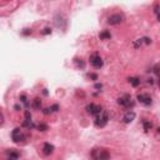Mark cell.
Returning a JSON list of instances; mask_svg holds the SVG:
<instances>
[{"label":"cell","instance_id":"obj_12","mask_svg":"<svg viewBox=\"0 0 160 160\" xmlns=\"http://www.w3.org/2000/svg\"><path fill=\"white\" fill-rule=\"evenodd\" d=\"M99 38H100L101 40H109V39L111 38V34H110V31H108V30H103V31L99 34Z\"/></svg>","mask_w":160,"mask_h":160},{"label":"cell","instance_id":"obj_28","mask_svg":"<svg viewBox=\"0 0 160 160\" xmlns=\"http://www.w3.org/2000/svg\"><path fill=\"white\" fill-rule=\"evenodd\" d=\"M158 134H160V127L158 128Z\"/></svg>","mask_w":160,"mask_h":160},{"label":"cell","instance_id":"obj_2","mask_svg":"<svg viewBox=\"0 0 160 160\" xmlns=\"http://www.w3.org/2000/svg\"><path fill=\"white\" fill-rule=\"evenodd\" d=\"M108 120H109V114L106 113L105 110H103L100 114H98V115L95 116L94 124H95L96 128H104L108 124Z\"/></svg>","mask_w":160,"mask_h":160},{"label":"cell","instance_id":"obj_24","mask_svg":"<svg viewBox=\"0 0 160 160\" xmlns=\"http://www.w3.org/2000/svg\"><path fill=\"white\" fill-rule=\"evenodd\" d=\"M89 78L93 79V80H98V75L96 74H89Z\"/></svg>","mask_w":160,"mask_h":160},{"label":"cell","instance_id":"obj_27","mask_svg":"<svg viewBox=\"0 0 160 160\" xmlns=\"http://www.w3.org/2000/svg\"><path fill=\"white\" fill-rule=\"evenodd\" d=\"M158 84H159V89H160V76H159V81H158Z\"/></svg>","mask_w":160,"mask_h":160},{"label":"cell","instance_id":"obj_25","mask_svg":"<svg viewBox=\"0 0 160 160\" xmlns=\"http://www.w3.org/2000/svg\"><path fill=\"white\" fill-rule=\"evenodd\" d=\"M23 34H24V35H28V34H31V30L28 29V31H23Z\"/></svg>","mask_w":160,"mask_h":160},{"label":"cell","instance_id":"obj_3","mask_svg":"<svg viewBox=\"0 0 160 160\" xmlns=\"http://www.w3.org/2000/svg\"><path fill=\"white\" fill-rule=\"evenodd\" d=\"M11 139H13L14 143L20 144V143H24L26 136L23 134V131L20 130V128H15V129L13 130V133H11Z\"/></svg>","mask_w":160,"mask_h":160},{"label":"cell","instance_id":"obj_4","mask_svg":"<svg viewBox=\"0 0 160 160\" xmlns=\"http://www.w3.org/2000/svg\"><path fill=\"white\" fill-rule=\"evenodd\" d=\"M118 104L124 108H127V109H130L131 106H134V101L131 100V96L128 95V94H125L123 96H120L119 99H118Z\"/></svg>","mask_w":160,"mask_h":160},{"label":"cell","instance_id":"obj_1","mask_svg":"<svg viewBox=\"0 0 160 160\" xmlns=\"http://www.w3.org/2000/svg\"><path fill=\"white\" fill-rule=\"evenodd\" d=\"M92 158L95 160H105L110 158V153L103 148H95L92 150Z\"/></svg>","mask_w":160,"mask_h":160},{"label":"cell","instance_id":"obj_10","mask_svg":"<svg viewBox=\"0 0 160 160\" xmlns=\"http://www.w3.org/2000/svg\"><path fill=\"white\" fill-rule=\"evenodd\" d=\"M54 145L53 144H50V143H44V145H43V149H41V151H43V154L44 155H51L53 153H54Z\"/></svg>","mask_w":160,"mask_h":160},{"label":"cell","instance_id":"obj_21","mask_svg":"<svg viewBox=\"0 0 160 160\" xmlns=\"http://www.w3.org/2000/svg\"><path fill=\"white\" fill-rule=\"evenodd\" d=\"M25 119L31 120V114H30V111H29V110H26V111H25Z\"/></svg>","mask_w":160,"mask_h":160},{"label":"cell","instance_id":"obj_6","mask_svg":"<svg viewBox=\"0 0 160 160\" xmlns=\"http://www.w3.org/2000/svg\"><path fill=\"white\" fill-rule=\"evenodd\" d=\"M90 64H92L95 69H100L103 66V64H104V61H103L100 55L95 53V54H93L92 57H90Z\"/></svg>","mask_w":160,"mask_h":160},{"label":"cell","instance_id":"obj_9","mask_svg":"<svg viewBox=\"0 0 160 160\" xmlns=\"http://www.w3.org/2000/svg\"><path fill=\"white\" fill-rule=\"evenodd\" d=\"M135 116H136L135 111L129 110V111H127V113L124 114V116H123V121H124L125 124H130V123H133V121H134Z\"/></svg>","mask_w":160,"mask_h":160},{"label":"cell","instance_id":"obj_7","mask_svg":"<svg viewBox=\"0 0 160 160\" xmlns=\"http://www.w3.org/2000/svg\"><path fill=\"white\" fill-rule=\"evenodd\" d=\"M124 22V15L121 14H113L108 18V24L110 25H119Z\"/></svg>","mask_w":160,"mask_h":160},{"label":"cell","instance_id":"obj_18","mask_svg":"<svg viewBox=\"0 0 160 160\" xmlns=\"http://www.w3.org/2000/svg\"><path fill=\"white\" fill-rule=\"evenodd\" d=\"M51 113H53L51 106H50V108H45V109L43 110V114H44V115H49V114H51Z\"/></svg>","mask_w":160,"mask_h":160},{"label":"cell","instance_id":"obj_14","mask_svg":"<svg viewBox=\"0 0 160 160\" xmlns=\"http://www.w3.org/2000/svg\"><path fill=\"white\" fill-rule=\"evenodd\" d=\"M31 106H33L34 109L39 110V109H40V106H41V100H40L39 98H35V99L33 100V103H31Z\"/></svg>","mask_w":160,"mask_h":160},{"label":"cell","instance_id":"obj_8","mask_svg":"<svg viewBox=\"0 0 160 160\" xmlns=\"http://www.w3.org/2000/svg\"><path fill=\"white\" fill-rule=\"evenodd\" d=\"M136 99H138V101H139V103L143 104V105H145V106L151 105V103H153L151 98H150V96H149L148 94H139Z\"/></svg>","mask_w":160,"mask_h":160},{"label":"cell","instance_id":"obj_19","mask_svg":"<svg viewBox=\"0 0 160 160\" xmlns=\"http://www.w3.org/2000/svg\"><path fill=\"white\" fill-rule=\"evenodd\" d=\"M41 34H43V35H48V34H51V29L50 28H45V29L41 31Z\"/></svg>","mask_w":160,"mask_h":160},{"label":"cell","instance_id":"obj_20","mask_svg":"<svg viewBox=\"0 0 160 160\" xmlns=\"http://www.w3.org/2000/svg\"><path fill=\"white\" fill-rule=\"evenodd\" d=\"M141 39H143V43H144L145 45L151 44V39H149V38H147V36H145V38H141Z\"/></svg>","mask_w":160,"mask_h":160},{"label":"cell","instance_id":"obj_16","mask_svg":"<svg viewBox=\"0 0 160 160\" xmlns=\"http://www.w3.org/2000/svg\"><path fill=\"white\" fill-rule=\"evenodd\" d=\"M24 127H26L28 129H33L34 128V124L31 123V120H28V119H25V121H24Z\"/></svg>","mask_w":160,"mask_h":160},{"label":"cell","instance_id":"obj_13","mask_svg":"<svg viewBox=\"0 0 160 160\" xmlns=\"http://www.w3.org/2000/svg\"><path fill=\"white\" fill-rule=\"evenodd\" d=\"M129 83H130V84L133 85L134 88H136V86L140 85V79H139V78H135V76H133V78H129Z\"/></svg>","mask_w":160,"mask_h":160},{"label":"cell","instance_id":"obj_11","mask_svg":"<svg viewBox=\"0 0 160 160\" xmlns=\"http://www.w3.org/2000/svg\"><path fill=\"white\" fill-rule=\"evenodd\" d=\"M6 156H8V159H19L20 158V153L11 149L9 151H6Z\"/></svg>","mask_w":160,"mask_h":160},{"label":"cell","instance_id":"obj_23","mask_svg":"<svg viewBox=\"0 0 160 160\" xmlns=\"http://www.w3.org/2000/svg\"><path fill=\"white\" fill-rule=\"evenodd\" d=\"M51 109H53V113H57V111L59 110V105L58 104H54V105L51 106Z\"/></svg>","mask_w":160,"mask_h":160},{"label":"cell","instance_id":"obj_5","mask_svg":"<svg viewBox=\"0 0 160 160\" xmlns=\"http://www.w3.org/2000/svg\"><path fill=\"white\" fill-rule=\"evenodd\" d=\"M85 110H86V113H88V114H90V115H94V116H96V115H98V114H100L101 111H103L101 106L96 105V104H94V103H92V104H88V105H86V108H85Z\"/></svg>","mask_w":160,"mask_h":160},{"label":"cell","instance_id":"obj_22","mask_svg":"<svg viewBox=\"0 0 160 160\" xmlns=\"http://www.w3.org/2000/svg\"><path fill=\"white\" fill-rule=\"evenodd\" d=\"M154 73H155L158 76H160V65H156V66L154 68Z\"/></svg>","mask_w":160,"mask_h":160},{"label":"cell","instance_id":"obj_15","mask_svg":"<svg viewBox=\"0 0 160 160\" xmlns=\"http://www.w3.org/2000/svg\"><path fill=\"white\" fill-rule=\"evenodd\" d=\"M143 127H144V130H145V131H149V130L153 128V124H151L148 119H144V120H143Z\"/></svg>","mask_w":160,"mask_h":160},{"label":"cell","instance_id":"obj_26","mask_svg":"<svg viewBox=\"0 0 160 160\" xmlns=\"http://www.w3.org/2000/svg\"><path fill=\"white\" fill-rule=\"evenodd\" d=\"M95 88H96V89H101L103 85H101V84H95Z\"/></svg>","mask_w":160,"mask_h":160},{"label":"cell","instance_id":"obj_17","mask_svg":"<svg viewBox=\"0 0 160 160\" xmlns=\"http://www.w3.org/2000/svg\"><path fill=\"white\" fill-rule=\"evenodd\" d=\"M38 129H39V131H46L48 129H49V127H48L46 124H43V123H41V124L38 125Z\"/></svg>","mask_w":160,"mask_h":160}]
</instances>
